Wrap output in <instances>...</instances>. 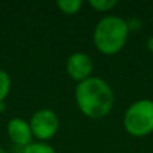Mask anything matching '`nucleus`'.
<instances>
[{
	"label": "nucleus",
	"mask_w": 153,
	"mask_h": 153,
	"mask_svg": "<svg viewBox=\"0 0 153 153\" xmlns=\"http://www.w3.org/2000/svg\"><path fill=\"white\" fill-rule=\"evenodd\" d=\"M75 103L81 113L90 120H101L111 111L114 93L110 85L100 76H90L75 87Z\"/></svg>",
	"instance_id": "obj_1"
},
{
	"label": "nucleus",
	"mask_w": 153,
	"mask_h": 153,
	"mask_svg": "<svg viewBox=\"0 0 153 153\" xmlns=\"http://www.w3.org/2000/svg\"><path fill=\"white\" fill-rule=\"evenodd\" d=\"M129 30L126 19L117 15H106L95 24L93 43L103 55H114L126 45Z\"/></svg>",
	"instance_id": "obj_2"
},
{
	"label": "nucleus",
	"mask_w": 153,
	"mask_h": 153,
	"mask_svg": "<svg viewBox=\"0 0 153 153\" xmlns=\"http://www.w3.org/2000/svg\"><path fill=\"white\" fill-rule=\"evenodd\" d=\"M124 128L130 136L144 137L153 132V101L143 98L133 102L124 113Z\"/></svg>",
	"instance_id": "obj_3"
},
{
	"label": "nucleus",
	"mask_w": 153,
	"mask_h": 153,
	"mask_svg": "<svg viewBox=\"0 0 153 153\" xmlns=\"http://www.w3.org/2000/svg\"><path fill=\"white\" fill-rule=\"evenodd\" d=\"M32 136L36 140L46 143L58 133L59 118L56 113L51 109H39L31 116L28 121Z\"/></svg>",
	"instance_id": "obj_4"
},
{
	"label": "nucleus",
	"mask_w": 153,
	"mask_h": 153,
	"mask_svg": "<svg viewBox=\"0 0 153 153\" xmlns=\"http://www.w3.org/2000/svg\"><path fill=\"white\" fill-rule=\"evenodd\" d=\"M66 73L73 81L83 82L91 76L93 61L87 54L82 51H76L69 55L66 61Z\"/></svg>",
	"instance_id": "obj_5"
},
{
	"label": "nucleus",
	"mask_w": 153,
	"mask_h": 153,
	"mask_svg": "<svg viewBox=\"0 0 153 153\" xmlns=\"http://www.w3.org/2000/svg\"><path fill=\"white\" fill-rule=\"evenodd\" d=\"M7 134L15 145L22 146V148L31 144L34 138L30 124L20 117L11 118L7 122Z\"/></svg>",
	"instance_id": "obj_6"
},
{
	"label": "nucleus",
	"mask_w": 153,
	"mask_h": 153,
	"mask_svg": "<svg viewBox=\"0 0 153 153\" xmlns=\"http://www.w3.org/2000/svg\"><path fill=\"white\" fill-rule=\"evenodd\" d=\"M83 1L82 0H58L56 7L66 15H75L81 11Z\"/></svg>",
	"instance_id": "obj_7"
},
{
	"label": "nucleus",
	"mask_w": 153,
	"mask_h": 153,
	"mask_svg": "<svg viewBox=\"0 0 153 153\" xmlns=\"http://www.w3.org/2000/svg\"><path fill=\"white\" fill-rule=\"evenodd\" d=\"M22 153H56L55 149L43 141H32L27 146L22 148Z\"/></svg>",
	"instance_id": "obj_8"
},
{
	"label": "nucleus",
	"mask_w": 153,
	"mask_h": 153,
	"mask_svg": "<svg viewBox=\"0 0 153 153\" xmlns=\"http://www.w3.org/2000/svg\"><path fill=\"white\" fill-rule=\"evenodd\" d=\"M11 86H12V81H11L10 74L5 70L0 69V102H4V100L11 91Z\"/></svg>",
	"instance_id": "obj_9"
},
{
	"label": "nucleus",
	"mask_w": 153,
	"mask_h": 153,
	"mask_svg": "<svg viewBox=\"0 0 153 153\" xmlns=\"http://www.w3.org/2000/svg\"><path fill=\"white\" fill-rule=\"evenodd\" d=\"M89 5L98 12H108L113 10L116 5H118V1L117 0H90Z\"/></svg>",
	"instance_id": "obj_10"
},
{
	"label": "nucleus",
	"mask_w": 153,
	"mask_h": 153,
	"mask_svg": "<svg viewBox=\"0 0 153 153\" xmlns=\"http://www.w3.org/2000/svg\"><path fill=\"white\" fill-rule=\"evenodd\" d=\"M126 24H128V30H129V34H130V32H137V31H140L141 27H143V22H141V19H138V18L126 19Z\"/></svg>",
	"instance_id": "obj_11"
},
{
	"label": "nucleus",
	"mask_w": 153,
	"mask_h": 153,
	"mask_svg": "<svg viewBox=\"0 0 153 153\" xmlns=\"http://www.w3.org/2000/svg\"><path fill=\"white\" fill-rule=\"evenodd\" d=\"M146 47H148V50L153 53V35L152 36L148 38V40H146Z\"/></svg>",
	"instance_id": "obj_12"
},
{
	"label": "nucleus",
	"mask_w": 153,
	"mask_h": 153,
	"mask_svg": "<svg viewBox=\"0 0 153 153\" xmlns=\"http://www.w3.org/2000/svg\"><path fill=\"white\" fill-rule=\"evenodd\" d=\"M4 109H5V103L0 102V111H4Z\"/></svg>",
	"instance_id": "obj_13"
},
{
	"label": "nucleus",
	"mask_w": 153,
	"mask_h": 153,
	"mask_svg": "<svg viewBox=\"0 0 153 153\" xmlns=\"http://www.w3.org/2000/svg\"><path fill=\"white\" fill-rule=\"evenodd\" d=\"M0 153H7V151H5L4 148H1V146H0Z\"/></svg>",
	"instance_id": "obj_14"
}]
</instances>
